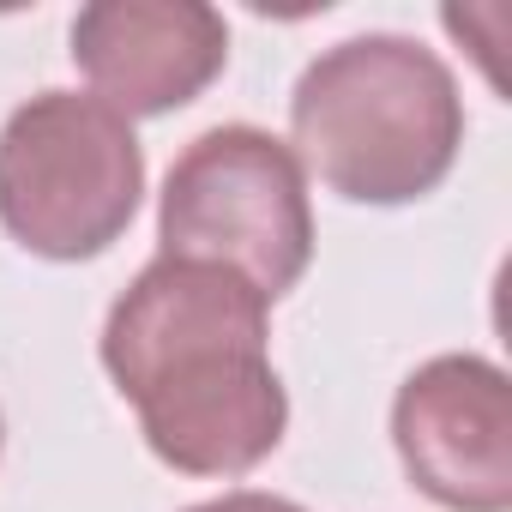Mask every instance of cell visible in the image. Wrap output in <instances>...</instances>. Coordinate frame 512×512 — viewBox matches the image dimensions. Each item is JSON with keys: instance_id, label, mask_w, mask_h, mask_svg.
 <instances>
[{"instance_id": "6da1fadb", "label": "cell", "mask_w": 512, "mask_h": 512, "mask_svg": "<svg viewBox=\"0 0 512 512\" xmlns=\"http://www.w3.org/2000/svg\"><path fill=\"white\" fill-rule=\"evenodd\" d=\"M97 350L145 446L181 476H247L290 428L272 302L229 266L157 253L115 296Z\"/></svg>"}, {"instance_id": "7a4b0ae2", "label": "cell", "mask_w": 512, "mask_h": 512, "mask_svg": "<svg viewBox=\"0 0 512 512\" xmlns=\"http://www.w3.org/2000/svg\"><path fill=\"white\" fill-rule=\"evenodd\" d=\"M296 157L350 205L428 199L464 145V97L452 67L404 37L368 31L320 49L290 91Z\"/></svg>"}, {"instance_id": "3957f363", "label": "cell", "mask_w": 512, "mask_h": 512, "mask_svg": "<svg viewBox=\"0 0 512 512\" xmlns=\"http://www.w3.org/2000/svg\"><path fill=\"white\" fill-rule=\"evenodd\" d=\"M145 199L133 121L79 91H37L0 127V229L37 260H97Z\"/></svg>"}, {"instance_id": "277c9868", "label": "cell", "mask_w": 512, "mask_h": 512, "mask_svg": "<svg viewBox=\"0 0 512 512\" xmlns=\"http://www.w3.org/2000/svg\"><path fill=\"white\" fill-rule=\"evenodd\" d=\"M157 241L175 260L241 272L266 302L290 296L314 260L302 157L253 121H223L199 133L163 175Z\"/></svg>"}, {"instance_id": "5b68a950", "label": "cell", "mask_w": 512, "mask_h": 512, "mask_svg": "<svg viewBox=\"0 0 512 512\" xmlns=\"http://www.w3.org/2000/svg\"><path fill=\"white\" fill-rule=\"evenodd\" d=\"M392 446L404 476L446 512L512 506V380L500 362L452 350L428 356L392 398Z\"/></svg>"}, {"instance_id": "8992f818", "label": "cell", "mask_w": 512, "mask_h": 512, "mask_svg": "<svg viewBox=\"0 0 512 512\" xmlns=\"http://www.w3.org/2000/svg\"><path fill=\"white\" fill-rule=\"evenodd\" d=\"M67 43L91 97L121 121L193 103L229 61V25L205 0H91Z\"/></svg>"}, {"instance_id": "52a82bcc", "label": "cell", "mask_w": 512, "mask_h": 512, "mask_svg": "<svg viewBox=\"0 0 512 512\" xmlns=\"http://www.w3.org/2000/svg\"><path fill=\"white\" fill-rule=\"evenodd\" d=\"M181 512H308L284 494H266V488H229L217 500H199V506H181Z\"/></svg>"}, {"instance_id": "ba28073f", "label": "cell", "mask_w": 512, "mask_h": 512, "mask_svg": "<svg viewBox=\"0 0 512 512\" xmlns=\"http://www.w3.org/2000/svg\"><path fill=\"white\" fill-rule=\"evenodd\" d=\"M0 452H7V416H0Z\"/></svg>"}]
</instances>
